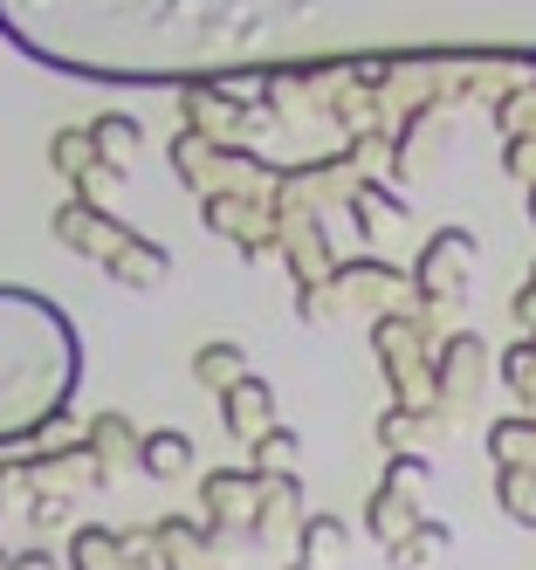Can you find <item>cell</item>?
Masks as SVG:
<instances>
[{"mask_svg":"<svg viewBox=\"0 0 536 570\" xmlns=\"http://www.w3.org/2000/svg\"><path fill=\"white\" fill-rule=\"evenodd\" d=\"M234 364H241L234 344H206V351H199V379H206V385H234Z\"/></svg>","mask_w":536,"mask_h":570,"instance_id":"cell-1","label":"cell"},{"mask_svg":"<svg viewBox=\"0 0 536 570\" xmlns=\"http://www.w3.org/2000/svg\"><path fill=\"white\" fill-rule=\"evenodd\" d=\"M179 461H186L179 440H152V468H179Z\"/></svg>","mask_w":536,"mask_h":570,"instance_id":"cell-2","label":"cell"},{"mask_svg":"<svg viewBox=\"0 0 536 570\" xmlns=\"http://www.w3.org/2000/svg\"><path fill=\"white\" fill-rule=\"evenodd\" d=\"M330 550H338V522H316L310 529V557H330Z\"/></svg>","mask_w":536,"mask_h":570,"instance_id":"cell-3","label":"cell"}]
</instances>
